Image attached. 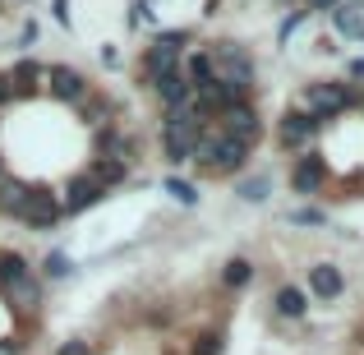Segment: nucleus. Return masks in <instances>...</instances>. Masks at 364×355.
<instances>
[{
	"label": "nucleus",
	"instance_id": "nucleus-1",
	"mask_svg": "<svg viewBox=\"0 0 364 355\" xmlns=\"http://www.w3.org/2000/svg\"><path fill=\"white\" fill-rule=\"evenodd\" d=\"M249 157H254V148L240 143V139H231L217 120H208L203 134H198V143H194V166L208 171V176H240L249 166Z\"/></svg>",
	"mask_w": 364,
	"mask_h": 355
},
{
	"label": "nucleus",
	"instance_id": "nucleus-2",
	"mask_svg": "<svg viewBox=\"0 0 364 355\" xmlns=\"http://www.w3.org/2000/svg\"><path fill=\"white\" fill-rule=\"evenodd\" d=\"M208 55H213V70H217V83H226V88L245 92V97H254V83H258V65L254 55L245 51L235 37H222V42L203 46Z\"/></svg>",
	"mask_w": 364,
	"mask_h": 355
},
{
	"label": "nucleus",
	"instance_id": "nucleus-3",
	"mask_svg": "<svg viewBox=\"0 0 364 355\" xmlns=\"http://www.w3.org/2000/svg\"><path fill=\"white\" fill-rule=\"evenodd\" d=\"M360 92L350 79H328V83H309V88L300 92V107L309 111L318 124H332L337 116H346V111H355Z\"/></svg>",
	"mask_w": 364,
	"mask_h": 355
},
{
	"label": "nucleus",
	"instance_id": "nucleus-4",
	"mask_svg": "<svg viewBox=\"0 0 364 355\" xmlns=\"http://www.w3.org/2000/svg\"><path fill=\"white\" fill-rule=\"evenodd\" d=\"M102 198H107V189H102V180L92 176V171H79V176H70V180H65L60 213H65V217H79V213H88V208H97Z\"/></svg>",
	"mask_w": 364,
	"mask_h": 355
},
{
	"label": "nucleus",
	"instance_id": "nucleus-5",
	"mask_svg": "<svg viewBox=\"0 0 364 355\" xmlns=\"http://www.w3.org/2000/svg\"><path fill=\"white\" fill-rule=\"evenodd\" d=\"M217 124H222L231 139L249 143V148H258V139H263V116H258L254 97H245V102H235L231 111H222V116H217Z\"/></svg>",
	"mask_w": 364,
	"mask_h": 355
},
{
	"label": "nucleus",
	"instance_id": "nucleus-6",
	"mask_svg": "<svg viewBox=\"0 0 364 355\" xmlns=\"http://www.w3.org/2000/svg\"><path fill=\"white\" fill-rule=\"evenodd\" d=\"M60 198L51 194V189H28V203H23V213H18V222L28 226V231H55L60 226Z\"/></svg>",
	"mask_w": 364,
	"mask_h": 355
},
{
	"label": "nucleus",
	"instance_id": "nucleus-7",
	"mask_svg": "<svg viewBox=\"0 0 364 355\" xmlns=\"http://www.w3.org/2000/svg\"><path fill=\"white\" fill-rule=\"evenodd\" d=\"M318 129H323V124L314 120L304 107H291L282 120H277V143H282L286 152H300V148H309V143H314V134H318Z\"/></svg>",
	"mask_w": 364,
	"mask_h": 355
},
{
	"label": "nucleus",
	"instance_id": "nucleus-8",
	"mask_svg": "<svg viewBox=\"0 0 364 355\" xmlns=\"http://www.w3.org/2000/svg\"><path fill=\"white\" fill-rule=\"evenodd\" d=\"M323 185H328V157L323 152H300L291 161V189L300 198H314Z\"/></svg>",
	"mask_w": 364,
	"mask_h": 355
},
{
	"label": "nucleus",
	"instance_id": "nucleus-9",
	"mask_svg": "<svg viewBox=\"0 0 364 355\" xmlns=\"http://www.w3.org/2000/svg\"><path fill=\"white\" fill-rule=\"evenodd\" d=\"M46 92H51L55 102H70V107H79V102L92 92V83H88V74H83V70L51 65V70H46Z\"/></svg>",
	"mask_w": 364,
	"mask_h": 355
},
{
	"label": "nucleus",
	"instance_id": "nucleus-10",
	"mask_svg": "<svg viewBox=\"0 0 364 355\" xmlns=\"http://www.w3.org/2000/svg\"><path fill=\"white\" fill-rule=\"evenodd\" d=\"M346 291V277H341L337 263H314L309 267V295L314 300H337Z\"/></svg>",
	"mask_w": 364,
	"mask_h": 355
},
{
	"label": "nucleus",
	"instance_id": "nucleus-11",
	"mask_svg": "<svg viewBox=\"0 0 364 355\" xmlns=\"http://www.w3.org/2000/svg\"><path fill=\"white\" fill-rule=\"evenodd\" d=\"M180 60H185V55H176V51H166V46L152 42L148 51H143V60H139V74H143L148 83H157V79H166V74H176Z\"/></svg>",
	"mask_w": 364,
	"mask_h": 355
},
{
	"label": "nucleus",
	"instance_id": "nucleus-12",
	"mask_svg": "<svg viewBox=\"0 0 364 355\" xmlns=\"http://www.w3.org/2000/svg\"><path fill=\"white\" fill-rule=\"evenodd\" d=\"M9 83H14V97H33L46 83V65H37L33 55H23V60L9 65Z\"/></svg>",
	"mask_w": 364,
	"mask_h": 355
},
{
	"label": "nucleus",
	"instance_id": "nucleus-13",
	"mask_svg": "<svg viewBox=\"0 0 364 355\" xmlns=\"http://www.w3.org/2000/svg\"><path fill=\"white\" fill-rule=\"evenodd\" d=\"M5 300L14 304L18 314H33L37 304H42V277H37V272H23L18 282L5 286Z\"/></svg>",
	"mask_w": 364,
	"mask_h": 355
},
{
	"label": "nucleus",
	"instance_id": "nucleus-14",
	"mask_svg": "<svg viewBox=\"0 0 364 355\" xmlns=\"http://www.w3.org/2000/svg\"><path fill=\"white\" fill-rule=\"evenodd\" d=\"M152 92H157V102H161V111H171V107H185V102H194V88H189V79H185V70H176V74H166V79H157V83H148Z\"/></svg>",
	"mask_w": 364,
	"mask_h": 355
},
{
	"label": "nucleus",
	"instance_id": "nucleus-15",
	"mask_svg": "<svg viewBox=\"0 0 364 355\" xmlns=\"http://www.w3.org/2000/svg\"><path fill=\"white\" fill-rule=\"evenodd\" d=\"M272 309L282 314V319H304V314H309V291L295 286V282H282L277 295H272Z\"/></svg>",
	"mask_w": 364,
	"mask_h": 355
},
{
	"label": "nucleus",
	"instance_id": "nucleus-16",
	"mask_svg": "<svg viewBox=\"0 0 364 355\" xmlns=\"http://www.w3.org/2000/svg\"><path fill=\"white\" fill-rule=\"evenodd\" d=\"M28 180H18V176H0V217H14L18 222V213H23V203H28Z\"/></svg>",
	"mask_w": 364,
	"mask_h": 355
},
{
	"label": "nucleus",
	"instance_id": "nucleus-17",
	"mask_svg": "<svg viewBox=\"0 0 364 355\" xmlns=\"http://www.w3.org/2000/svg\"><path fill=\"white\" fill-rule=\"evenodd\" d=\"M180 70H185V79H189V88H208V83L217 79V70H213V55L208 51H185V60H180Z\"/></svg>",
	"mask_w": 364,
	"mask_h": 355
},
{
	"label": "nucleus",
	"instance_id": "nucleus-18",
	"mask_svg": "<svg viewBox=\"0 0 364 355\" xmlns=\"http://www.w3.org/2000/svg\"><path fill=\"white\" fill-rule=\"evenodd\" d=\"M254 277H258L254 258H245V254L226 258V267H222V286L226 291H245V286H254Z\"/></svg>",
	"mask_w": 364,
	"mask_h": 355
},
{
	"label": "nucleus",
	"instance_id": "nucleus-19",
	"mask_svg": "<svg viewBox=\"0 0 364 355\" xmlns=\"http://www.w3.org/2000/svg\"><path fill=\"white\" fill-rule=\"evenodd\" d=\"M328 14H332V28H337L341 37H360L364 33V9L360 5H346V0H341V5L328 9Z\"/></svg>",
	"mask_w": 364,
	"mask_h": 355
},
{
	"label": "nucleus",
	"instance_id": "nucleus-20",
	"mask_svg": "<svg viewBox=\"0 0 364 355\" xmlns=\"http://www.w3.org/2000/svg\"><path fill=\"white\" fill-rule=\"evenodd\" d=\"M88 171L102 180V189H116V185H124V176H129V161H120V157H97Z\"/></svg>",
	"mask_w": 364,
	"mask_h": 355
},
{
	"label": "nucleus",
	"instance_id": "nucleus-21",
	"mask_svg": "<svg viewBox=\"0 0 364 355\" xmlns=\"http://www.w3.org/2000/svg\"><path fill=\"white\" fill-rule=\"evenodd\" d=\"M23 272H33V263H28L18 249H0V291H5L9 282H18Z\"/></svg>",
	"mask_w": 364,
	"mask_h": 355
},
{
	"label": "nucleus",
	"instance_id": "nucleus-22",
	"mask_svg": "<svg viewBox=\"0 0 364 355\" xmlns=\"http://www.w3.org/2000/svg\"><path fill=\"white\" fill-rule=\"evenodd\" d=\"M152 42L166 46V51H176V55H185L189 46H194V33H189V28H161V33L152 37Z\"/></svg>",
	"mask_w": 364,
	"mask_h": 355
},
{
	"label": "nucleus",
	"instance_id": "nucleus-23",
	"mask_svg": "<svg viewBox=\"0 0 364 355\" xmlns=\"http://www.w3.org/2000/svg\"><path fill=\"white\" fill-rule=\"evenodd\" d=\"M74 272V258L65 254V249H51V254L42 258V277L46 282H60V277H70Z\"/></svg>",
	"mask_w": 364,
	"mask_h": 355
},
{
	"label": "nucleus",
	"instance_id": "nucleus-24",
	"mask_svg": "<svg viewBox=\"0 0 364 355\" xmlns=\"http://www.w3.org/2000/svg\"><path fill=\"white\" fill-rule=\"evenodd\" d=\"M161 189H166V194L176 198L180 208H194V203H198V189L189 185V180H180V176H166V180H161Z\"/></svg>",
	"mask_w": 364,
	"mask_h": 355
},
{
	"label": "nucleus",
	"instance_id": "nucleus-25",
	"mask_svg": "<svg viewBox=\"0 0 364 355\" xmlns=\"http://www.w3.org/2000/svg\"><path fill=\"white\" fill-rule=\"evenodd\" d=\"M267 189H272V180H267V176H249V180H240V189H235V194H240L245 203H267V198H272Z\"/></svg>",
	"mask_w": 364,
	"mask_h": 355
},
{
	"label": "nucleus",
	"instance_id": "nucleus-26",
	"mask_svg": "<svg viewBox=\"0 0 364 355\" xmlns=\"http://www.w3.org/2000/svg\"><path fill=\"white\" fill-rule=\"evenodd\" d=\"M304 18H309V9H286V14H282V23H277V42L286 46V42H291V37L304 28Z\"/></svg>",
	"mask_w": 364,
	"mask_h": 355
},
{
	"label": "nucleus",
	"instance_id": "nucleus-27",
	"mask_svg": "<svg viewBox=\"0 0 364 355\" xmlns=\"http://www.w3.org/2000/svg\"><path fill=\"white\" fill-rule=\"evenodd\" d=\"M111 111V102L107 97H97V92H88V97L79 102V116H83V124H102V116Z\"/></svg>",
	"mask_w": 364,
	"mask_h": 355
},
{
	"label": "nucleus",
	"instance_id": "nucleus-28",
	"mask_svg": "<svg viewBox=\"0 0 364 355\" xmlns=\"http://www.w3.org/2000/svg\"><path fill=\"white\" fill-rule=\"evenodd\" d=\"M286 226H328V213H323V208H291V213H286Z\"/></svg>",
	"mask_w": 364,
	"mask_h": 355
},
{
	"label": "nucleus",
	"instance_id": "nucleus-29",
	"mask_svg": "<svg viewBox=\"0 0 364 355\" xmlns=\"http://www.w3.org/2000/svg\"><path fill=\"white\" fill-rule=\"evenodd\" d=\"M226 351V337L222 332H198L194 346H189V355H222Z\"/></svg>",
	"mask_w": 364,
	"mask_h": 355
},
{
	"label": "nucleus",
	"instance_id": "nucleus-30",
	"mask_svg": "<svg viewBox=\"0 0 364 355\" xmlns=\"http://www.w3.org/2000/svg\"><path fill=\"white\" fill-rule=\"evenodd\" d=\"M143 18H152V5H148V0H134V5H129V23L139 28Z\"/></svg>",
	"mask_w": 364,
	"mask_h": 355
},
{
	"label": "nucleus",
	"instance_id": "nucleus-31",
	"mask_svg": "<svg viewBox=\"0 0 364 355\" xmlns=\"http://www.w3.org/2000/svg\"><path fill=\"white\" fill-rule=\"evenodd\" d=\"M55 355H92V351H88V341H83V337H74V341H65Z\"/></svg>",
	"mask_w": 364,
	"mask_h": 355
},
{
	"label": "nucleus",
	"instance_id": "nucleus-32",
	"mask_svg": "<svg viewBox=\"0 0 364 355\" xmlns=\"http://www.w3.org/2000/svg\"><path fill=\"white\" fill-rule=\"evenodd\" d=\"M346 79L350 83H364V55H355V60L346 65Z\"/></svg>",
	"mask_w": 364,
	"mask_h": 355
},
{
	"label": "nucleus",
	"instance_id": "nucleus-33",
	"mask_svg": "<svg viewBox=\"0 0 364 355\" xmlns=\"http://www.w3.org/2000/svg\"><path fill=\"white\" fill-rule=\"evenodd\" d=\"M51 14L55 23H70V0H51Z\"/></svg>",
	"mask_w": 364,
	"mask_h": 355
},
{
	"label": "nucleus",
	"instance_id": "nucleus-34",
	"mask_svg": "<svg viewBox=\"0 0 364 355\" xmlns=\"http://www.w3.org/2000/svg\"><path fill=\"white\" fill-rule=\"evenodd\" d=\"M102 65H107V70H116V65H120V51H116V46H102Z\"/></svg>",
	"mask_w": 364,
	"mask_h": 355
},
{
	"label": "nucleus",
	"instance_id": "nucleus-35",
	"mask_svg": "<svg viewBox=\"0 0 364 355\" xmlns=\"http://www.w3.org/2000/svg\"><path fill=\"white\" fill-rule=\"evenodd\" d=\"M37 42V23H23V33H18V46H33Z\"/></svg>",
	"mask_w": 364,
	"mask_h": 355
},
{
	"label": "nucleus",
	"instance_id": "nucleus-36",
	"mask_svg": "<svg viewBox=\"0 0 364 355\" xmlns=\"http://www.w3.org/2000/svg\"><path fill=\"white\" fill-rule=\"evenodd\" d=\"M332 5H341V0H304V9H309V14H318V9H332Z\"/></svg>",
	"mask_w": 364,
	"mask_h": 355
},
{
	"label": "nucleus",
	"instance_id": "nucleus-37",
	"mask_svg": "<svg viewBox=\"0 0 364 355\" xmlns=\"http://www.w3.org/2000/svg\"><path fill=\"white\" fill-rule=\"evenodd\" d=\"M222 5H226V0H203V14H208V18H213V14H222Z\"/></svg>",
	"mask_w": 364,
	"mask_h": 355
},
{
	"label": "nucleus",
	"instance_id": "nucleus-38",
	"mask_svg": "<svg viewBox=\"0 0 364 355\" xmlns=\"http://www.w3.org/2000/svg\"><path fill=\"white\" fill-rule=\"evenodd\" d=\"M0 355H18V341H0Z\"/></svg>",
	"mask_w": 364,
	"mask_h": 355
},
{
	"label": "nucleus",
	"instance_id": "nucleus-39",
	"mask_svg": "<svg viewBox=\"0 0 364 355\" xmlns=\"http://www.w3.org/2000/svg\"><path fill=\"white\" fill-rule=\"evenodd\" d=\"M0 176H9V166H5V157H0Z\"/></svg>",
	"mask_w": 364,
	"mask_h": 355
},
{
	"label": "nucleus",
	"instance_id": "nucleus-40",
	"mask_svg": "<svg viewBox=\"0 0 364 355\" xmlns=\"http://www.w3.org/2000/svg\"><path fill=\"white\" fill-rule=\"evenodd\" d=\"M355 111H364V92H360V102H355Z\"/></svg>",
	"mask_w": 364,
	"mask_h": 355
},
{
	"label": "nucleus",
	"instance_id": "nucleus-41",
	"mask_svg": "<svg viewBox=\"0 0 364 355\" xmlns=\"http://www.w3.org/2000/svg\"><path fill=\"white\" fill-rule=\"evenodd\" d=\"M282 5H295V0H282Z\"/></svg>",
	"mask_w": 364,
	"mask_h": 355
},
{
	"label": "nucleus",
	"instance_id": "nucleus-42",
	"mask_svg": "<svg viewBox=\"0 0 364 355\" xmlns=\"http://www.w3.org/2000/svg\"><path fill=\"white\" fill-rule=\"evenodd\" d=\"M360 42H364V33H360Z\"/></svg>",
	"mask_w": 364,
	"mask_h": 355
}]
</instances>
